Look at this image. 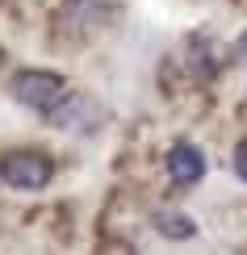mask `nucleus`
<instances>
[{
    "label": "nucleus",
    "mask_w": 247,
    "mask_h": 255,
    "mask_svg": "<svg viewBox=\"0 0 247 255\" xmlns=\"http://www.w3.org/2000/svg\"><path fill=\"white\" fill-rule=\"evenodd\" d=\"M8 97H13L17 105H25V109L50 113L63 97H67V84H63L59 71L21 67V71H13V80H8Z\"/></svg>",
    "instance_id": "obj_1"
},
{
    "label": "nucleus",
    "mask_w": 247,
    "mask_h": 255,
    "mask_svg": "<svg viewBox=\"0 0 247 255\" xmlns=\"http://www.w3.org/2000/svg\"><path fill=\"white\" fill-rule=\"evenodd\" d=\"M50 159L38 155V151H8L0 159V180L8 188H21V193H34V188H46L50 180Z\"/></svg>",
    "instance_id": "obj_2"
},
{
    "label": "nucleus",
    "mask_w": 247,
    "mask_h": 255,
    "mask_svg": "<svg viewBox=\"0 0 247 255\" xmlns=\"http://www.w3.org/2000/svg\"><path fill=\"white\" fill-rule=\"evenodd\" d=\"M164 167H168L172 184L189 188V184H197V180L206 176V155H201V151H197V146H193V142H176V146H172V151H168Z\"/></svg>",
    "instance_id": "obj_3"
},
{
    "label": "nucleus",
    "mask_w": 247,
    "mask_h": 255,
    "mask_svg": "<svg viewBox=\"0 0 247 255\" xmlns=\"http://www.w3.org/2000/svg\"><path fill=\"white\" fill-rule=\"evenodd\" d=\"M155 230L164 239H193L197 235V222L185 214H155Z\"/></svg>",
    "instance_id": "obj_4"
},
{
    "label": "nucleus",
    "mask_w": 247,
    "mask_h": 255,
    "mask_svg": "<svg viewBox=\"0 0 247 255\" xmlns=\"http://www.w3.org/2000/svg\"><path fill=\"white\" fill-rule=\"evenodd\" d=\"M235 172H239V180H247V142L235 146Z\"/></svg>",
    "instance_id": "obj_5"
}]
</instances>
